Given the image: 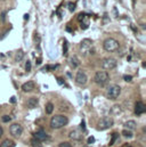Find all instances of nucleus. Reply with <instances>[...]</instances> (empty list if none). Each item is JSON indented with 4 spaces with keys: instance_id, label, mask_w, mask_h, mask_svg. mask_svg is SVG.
Here are the masks:
<instances>
[{
    "instance_id": "obj_9",
    "label": "nucleus",
    "mask_w": 146,
    "mask_h": 147,
    "mask_svg": "<svg viewBox=\"0 0 146 147\" xmlns=\"http://www.w3.org/2000/svg\"><path fill=\"white\" fill-rule=\"evenodd\" d=\"M75 81H76V83L80 84V86L86 84V82H87V74L84 73L83 71H79V72L76 73V75H75Z\"/></svg>"
},
{
    "instance_id": "obj_35",
    "label": "nucleus",
    "mask_w": 146,
    "mask_h": 147,
    "mask_svg": "<svg viewBox=\"0 0 146 147\" xmlns=\"http://www.w3.org/2000/svg\"><path fill=\"white\" fill-rule=\"evenodd\" d=\"M57 81H58V83H59V84H63V80H62V79H59V78H58V79H57Z\"/></svg>"
},
{
    "instance_id": "obj_4",
    "label": "nucleus",
    "mask_w": 146,
    "mask_h": 147,
    "mask_svg": "<svg viewBox=\"0 0 146 147\" xmlns=\"http://www.w3.org/2000/svg\"><path fill=\"white\" fill-rule=\"evenodd\" d=\"M113 123H114V121H113L112 117H109V116L103 117V119L99 120V122L97 124V129L98 130H106V129H109L113 125Z\"/></svg>"
},
{
    "instance_id": "obj_8",
    "label": "nucleus",
    "mask_w": 146,
    "mask_h": 147,
    "mask_svg": "<svg viewBox=\"0 0 146 147\" xmlns=\"http://www.w3.org/2000/svg\"><path fill=\"white\" fill-rule=\"evenodd\" d=\"M102 67L104 70H113L116 67V61L114 58H111V57L104 58L102 61Z\"/></svg>"
},
{
    "instance_id": "obj_7",
    "label": "nucleus",
    "mask_w": 146,
    "mask_h": 147,
    "mask_svg": "<svg viewBox=\"0 0 146 147\" xmlns=\"http://www.w3.org/2000/svg\"><path fill=\"white\" fill-rule=\"evenodd\" d=\"M9 132H10V135H11L13 137L18 138V137H21L22 134H23V128H22V125L18 124V123H13V124L10 125V128H9Z\"/></svg>"
},
{
    "instance_id": "obj_18",
    "label": "nucleus",
    "mask_w": 146,
    "mask_h": 147,
    "mask_svg": "<svg viewBox=\"0 0 146 147\" xmlns=\"http://www.w3.org/2000/svg\"><path fill=\"white\" fill-rule=\"evenodd\" d=\"M111 114H113V115H118V114H120L121 113V107L119 106V105H114L112 109H111Z\"/></svg>"
},
{
    "instance_id": "obj_15",
    "label": "nucleus",
    "mask_w": 146,
    "mask_h": 147,
    "mask_svg": "<svg viewBox=\"0 0 146 147\" xmlns=\"http://www.w3.org/2000/svg\"><path fill=\"white\" fill-rule=\"evenodd\" d=\"M69 64L72 66L73 69H75V67H78L79 65H80V61L78 59V57H71L70 59H69Z\"/></svg>"
},
{
    "instance_id": "obj_19",
    "label": "nucleus",
    "mask_w": 146,
    "mask_h": 147,
    "mask_svg": "<svg viewBox=\"0 0 146 147\" xmlns=\"http://www.w3.org/2000/svg\"><path fill=\"white\" fill-rule=\"evenodd\" d=\"M45 109H46V113H47V114H51L53 111H54V105H53V103H47Z\"/></svg>"
},
{
    "instance_id": "obj_13",
    "label": "nucleus",
    "mask_w": 146,
    "mask_h": 147,
    "mask_svg": "<svg viewBox=\"0 0 146 147\" xmlns=\"http://www.w3.org/2000/svg\"><path fill=\"white\" fill-rule=\"evenodd\" d=\"M34 88H36V84H34L33 81H28V82H25V83L22 86V89H23V91H25V92H30V91H32Z\"/></svg>"
},
{
    "instance_id": "obj_34",
    "label": "nucleus",
    "mask_w": 146,
    "mask_h": 147,
    "mask_svg": "<svg viewBox=\"0 0 146 147\" xmlns=\"http://www.w3.org/2000/svg\"><path fill=\"white\" fill-rule=\"evenodd\" d=\"M15 102H16V98L15 97H11L10 98V103H15Z\"/></svg>"
},
{
    "instance_id": "obj_23",
    "label": "nucleus",
    "mask_w": 146,
    "mask_h": 147,
    "mask_svg": "<svg viewBox=\"0 0 146 147\" xmlns=\"http://www.w3.org/2000/svg\"><path fill=\"white\" fill-rule=\"evenodd\" d=\"M118 138H119V135H118L116 132H114V134L112 135V140L110 142V146H112V145H113V144L115 143V140H116Z\"/></svg>"
},
{
    "instance_id": "obj_12",
    "label": "nucleus",
    "mask_w": 146,
    "mask_h": 147,
    "mask_svg": "<svg viewBox=\"0 0 146 147\" xmlns=\"http://www.w3.org/2000/svg\"><path fill=\"white\" fill-rule=\"evenodd\" d=\"M82 136H83V135H82L80 131H78V130H72V131L70 132V135H69L70 139L76 140V142H80V140L82 139Z\"/></svg>"
},
{
    "instance_id": "obj_27",
    "label": "nucleus",
    "mask_w": 146,
    "mask_h": 147,
    "mask_svg": "<svg viewBox=\"0 0 146 147\" xmlns=\"http://www.w3.org/2000/svg\"><path fill=\"white\" fill-rule=\"evenodd\" d=\"M58 147H72V145L70 144V143H68V142H64V143H61Z\"/></svg>"
},
{
    "instance_id": "obj_20",
    "label": "nucleus",
    "mask_w": 146,
    "mask_h": 147,
    "mask_svg": "<svg viewBox=\"0 0 146 147\" xmlns=\"http://www.w3.org/2000/svg\"><path fill=\"white\" fill-rule=\"evenodd\" d=\"M23 57H24V53H23V50H22V49H20V50L17 51V54H16V61H17V62H20V61H22V59H23Z\"/></svg>"
},
{
    "instance_id": "obj_6",
    "label": "nucleus",
    "mask_w": 146,
    "mask_h": 147,
    "mask_svg": "<svg viewBox=\"0 0 146 147\" xmlns=\"http://www.w3.org/2000/svg\"><path fill=\"white\" fill-rule=\"evenodd\" d=\"M110 75L106 71H98L97 73L95 74V82L97 84H101L103 86L104 83H106L109 81Z\"/></svg>"
},
{
    "instance_id": "obj_11",
    "label": "nucleus",
    "mask_w": 146,
    "mask_h": 147,
    "mask_svg": "<svg viewBox=\"0 0 146 147\" xmlns=\"http://www.w3.org/2000/svg\"><path fill=\"white\" fill-rule=\"evenodd\" d=\"M146 112V105L143 103V102H137L136 105H135V113L137 115H141L143 113Z\"/></svg>"
},
{
    "instance_id": "obj_24",
    "label": "nucleus",
    "mask_w": 146,
    "mask_h": 147,
    "mask_svg": "<svg viewBox=\"0 0 146 147\" xmlns=\"http://www.w3.org/2000/svg\"><path fill=\"white\" fill-rule=\"evenodd\" d=\"M10 120H11V116H9V115H3V116L1 117V121H2V122H5V123L10 122Z\"/></svg>"
},
{
    "instance_id": "obj_17",
    "label": "nucleus",
    "mask_w": 146,
    "mask_h": 147,
    "mask_svg": "<svg viewBox=\"0 0 146 147\" xmlns=\"http://www.w3.org/2000/svg\"><path fill=\"white\" fill-rule=\"evenodd\" d=\"M15 146V143L9 140V139H5L1 144H0V147H14Z\"/></svg>"
},
{
    "instance_id": "obj_14",
    "label": "nucleus",
    "mask_w": 146,
    "mask_h": 147,
    "mask_svg": "<svg viewBox=\"0 0 146 147\" xmlns=\"http://www.w3.org/2000/svg\"><path fill=\"white\" fill-rule=\"evenodd\" d=\"M123 125H124V128L128 129V130H134V129L137 127V124H136V122H135L134 120H129V121L124 122Z\"/></svg>"
},
{
    "instance_id": "obj_16",
    "label": "nucleus",
    "mask_w": 146,
    "mask_h": 147,
    "mask_svg": "<svg viewBox=\"0 0 146 147\" xmlns=\"http://www.w3.org/2000/svg\"><path fill=\"white\" fill-rule=\"evenodd\" d=\"M26 105H28L29 109H34V107H36V105H38L36 98H29L28 102H26Z\"/></svg>"
},
{
    "instance_id": "obj_28",
    "label": "nucleus",
    "mask_w": 146,
    "mask_h": 147,
    "mask_svg": "<svg viewBox=\"0 0 146 147\" xmlns=\"http://www.w3.org/2000/svg\"><path fill=\"white\" fill-rule=\"evenodd\" d=\"M63 53H64V54H66V53H68V41H66V40L64 41V46H63Z\"/></svg>"
},
{
    "instance_id": "obj_32",
    "label": "nucleus",
    "mask_w": 146,
    "mask_h": 147,
    "mask_svg": "<svg viewBox=\"0 0 146 147\" xmlns=\"http://www.w3.org/2000/svg\"><path fill=\"white\" fill-rule=\"evenodd\" d=\"M87 142H88V144H93V143H95V138L94 137H89Z\"/></svg>"
},
{
    "instance_id": "obj_22",
    "label": "nucleus",
    "mask_w": 146,
    "mask_h": 147,
    "mask_svg": "<svg viewBox=\"0 0 146 147\" xmlns=\"http://www.w3.org/2000/svg\"><path fill=\"white\" fill-rule=\"evenodd\" d=\"M31 144H32L33 147H42L41 143H40L38 139H36V138H32V139H31Z\"/></svg>"
},
{
    "instance_id": "obj_3",
    "label": "nucleus",
    "mask_w": 146,
    "mask_h": 147,
    "mask_svg": "<svg viewBox=\"0 0 146 147\" xmlns=\"http://www.w3.org/2000/svg\"><path fill=\"white\" fill-rule=\"evenodd\" d=\"M103 47H104V49H105L106 51L114 53V51H116V50L119 49L120 45H119V42H118L115 39H113V38H109V39H106V40L104 41Z\"/></svg>"
},
{
    "instance_id": "obj_38",
    "label": "nucleus",
    "mask_w": 146,
    "mask_h": 147,
    "mask_svg": "<svg viewBox=\"0 0 146 147\" xmlns=\"http://www.w3.org/2000/svg\"><path fill=\"white\" fill-rule=\"evenodd\" d=\"M84 147H86V146H84Z\"/></svg>"
},
{
    "instance_id": "obj_26",
    "label": "nucleus",
    "mask_w": 146,
    "mask_h": 147,
    "mask_svg": "<svg viewBox=\"0 0 146 147\" xmlns=\"http://www.w3.org/2000/svg\"><path fill=\"white\" fill-rule=\"evenodd\" d=\"M68 6H69V10H70V11H73V10L75 9V3H74V2H69Z\"/></svg>"
},
{
    "instance_id": "obj_37",
    "label": "nucleus",
    "mask_w": 146,
    "mask_h": 147,
    "mask_svg": "<svg viewBox=\"0 0 146 147\" xmlns=\"http://www.w3.org/2000/svg\"><path fill=\"white\" fill-rule=\"evenodd\" d=\"M36 64H41V59H40V58L36 61Z\"/></svg>"
},
{
    "instance_id": "obj_31",
    "label": "nucleus",
    "mask_w": 146,
    "mask_h": 147,
    "mask_svg": "<svg viewBox=\"0 0 146 147\" xmlns=\"http://www.w3.org/2000/svg\"><path fill=\"white\" fill-rule=\"evenodd\" d=\"M132 80V78H131V75H124V81H127V82H129V81H131Z\"/></svg>"
},
{
    "instance_id": "obj_10",
    "label": "nucleus",
    "mask_w": 146,
    "mask_h": 147,
    "mask_svg": "<svg viewBox=\"0 0 146 147\" xmlns=\"http://www.w3.org/2000/svg\"><path fill=\"white\" fill-rule=\"evenodd\" d=\"M34 138L38 139L39 142H45V140H48V139H49V136L47 135L46 131L39 130V131H36V132H34Z\"/></svg>"
},
{
    "instance_id": "obj_30",
    "label": "nucleus",
    "mask_w": 146,
    "mask_h": 147,
    "mask_svg": "<svg viewBox=\"0 0 146 147\" xmlns=\"http://www.w3.org/2000/svg\"><path fill=\"white\" fill-rule=\"evenodd\" d=\"M86 16H87V15H86V14H83V13H82V14H80V15L78 16V20H79V22H81V21H82V20H83Z\"/></svg>"
},
{
    "instance_id": "obj_36",
    "label": "nucleus",
    "mask_w": 146,
    "mask_h": 147,
    "mask_svg": "<svg viewBox=\"0 0 146 147\" xmlns=\"http://www.w3.org/2000/svg\"><path fill=\"white\" fill-rule=\"evenodd\" d=\"M24 20H29V15H28V14L24 15Z\"/></svg>"
},
{
    "instance_id": "obj_1",
    "label": "nucleus",
    "mask_w": 146,
    "mask_h": 147,
    "mask_svg": "<svg viewBox=\"0 0 146 147\" xmlns=\"http://www.w3.org/2000/svg\"><path fill=\"white\" fill-rule=\"evenodd\" d=\"M69 122V119L64 115H55L50 120V128L51 129H61L64 125H66Z\"/></svg>"
},
{
    "instance_id": "obj_2",
    "label": "nucleus",
    "mask_w": 146,
    "mask_h": 147,
    "mask_svg": "<svg viewBox=\"0 0 146 147\" xmlns=\"http://www.w3.org/2000/svg\"><path fill=\"white\" fill-rule=\"evenodd\" d=\"M80 51L83 56H89L90 54H93V41L90 39L82 40V42L80 43Z\"/></svg>"
},
{
    "instance_id": "obj_21",
    "label": "nucleus",
    "mask_w": 146,
    "mask_h": 147,
    "mask_svg": "<svg viewBox=\"0 0 146 147\" xmlns=\"http://www.w3.org/2000/svg\"><path fill=\"white\" fill-rule=\"evenodd\" d=\"M88 25H89V22H88V17L86 16L82 21H81V28L82 29H87L88 28Z\"/></svg>"
},
{
    "instance_id": "obj_5",
    "label": "nucleus",
    "mask_w": 146,
    "mask_h": 147,
    "mask_svg": "<svg viewBox=\"0 0 146 147\" xmlns=\"http://www.w3.org/2000/svg\"><path fill=\"white\" fill-rule=\"evenodd\" d=\"M120 94H121V88L118 84H113L109 88V90L106 92V96L110 99H116L120 96Z\"/></svg>"
},
{
    "instance_id": "obj_29",
    "label": "nucleus",
    "mask_w": 146,
    "mask_h": 147,
    "mask_svg": "<svg viewBox=\"0 0 146 147\" xmlns=\"http://www.w3.org/2000/svg\"><path fill=\"white\" fill-rule=\"evenodd\" d=\"M25 70H26L28 72L31 70V62H30V61H28V62H26V64H25Z\"/></svg>"
},
{
    "instance_id": "obj_33",
    "label": "nucleus",
    "mask_w": 146,
    "mask_h": 147,
    "mask_svg": "<svg viewBox=\"0 0 146 147\" xmlns=\"http://www.w3.org/2000/svg\"><path fill=\"white\" fill-rule=\"evenodd\" d=\"M2 135H3V129H2V127L0 125V137H2Z\"/></svg>"
},
{
    "instance_id": "obj_25",
    "label": "nucleus",
    "mask_w": 146,
    "mask_h": 147,
    "mask_svg": "<svg viewBox=\"0 0 146 147\" xmlns=\"http://www.w3.org/2000/svg\"><path fill=\"white\" fill-rule=\"evenodd\" d=\"M122 135H123L124 137H127V138H131V137H132V132H131V131H128V130H123Z\"/></svg>"
}]
</instances>
